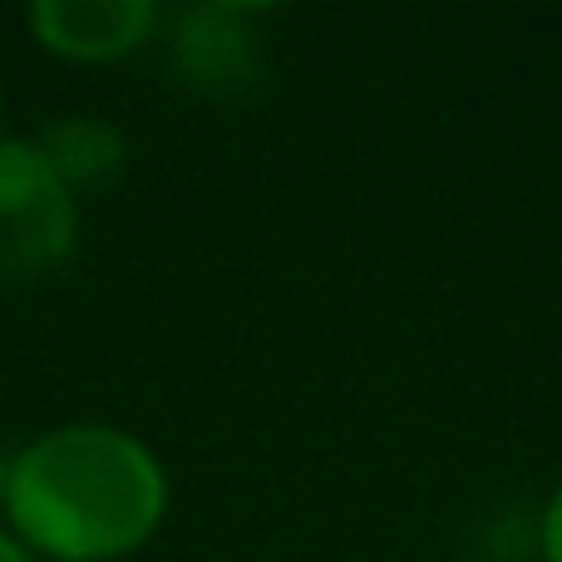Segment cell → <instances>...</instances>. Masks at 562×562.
<instances>
[{"instance_id":"1","label":"cell","mask_w":562,"mask_h":562,"mask_svg":"<svg viewBox=\"0 0 562 562\" xmlns=\"http://www.w3.org/2000/svg\"><path fill=\"white\" fill-rule=\"evenodd\" d=\"M5 514L40 562H119L158 533L168 474L138 435L79 419L10 459Z\"/></svg>"},{"instance_id":"2","label":"cell","mask_w":562,"mask_h":562,"mask_svg":"<svg viewBox=\"0 0 562 562\" xmlns=\"http://www.w3.org/2000/svg\"><path fill=\"white\" fill-rule=\"evenodd\" d=\"M79 243V198L55 178L35 138H0V281L55 272Z\"/></svg>"},{"instance_id":"3","label":"cell","mask_w":562,"mask_h":562,"mask_svg":"<svg viewBox=\"0 0 562 562\" xmlns=\"http://www.w3.org/2000/svg\"><path fill=\"white\" fill-rule=\"evenodd\" d=\"M168 69L203 99H243L262 85V35L243 5H188L168 30Z\"/></svg>"},{"instance_id":"4","label":"cell","mask_w":562,"mask_h":562,"mask_svg":"<svg viewBox=\"0 0 562 562\" xmlns=\"http://www.w3.org/2000/svg\"><path fill=\"white\" fill-rule=\"evenodd\" d=\"M40 49L69 65H114L158 35L154 0H35L25 10Z\"/></svg>"},{"instance_id":"5","label":"cell","mask_w":562,"mask_h":562,"mask_svg":"<svg viewBox=\"0 0 562 562\" xmlns=\"http://www.w3.org/2000/svg\"><path fill=\"white\" fill-rule=\"evenodd\" d=\"M35 148L75 198L104 193L128 168V138L99 114H59L35 134Z\"/></svg>"},{"instance_id":"6","label":"cell","mask_w":562,"mask_h":562,"mask_svg":"<svg viewBox=\"0 0 562 562\" xmlns=\"http://www.w3.org/2000/svg\"><path fill=\"white\" fill-rule=\"evenodd\" d=\"M538 543H543V558L548 562H562V488L548 498L543 508V528H538Z\"/></svg>"},{"instance_id":"7","label":"cell","mask_w":562,"mask_h":562,"mask_svg":"<svg viewBox=\"0 0 562 562\" xmlns=\"http://www.w3.org/2000/svg\"><path fill=\"white\" fill-rule=\"evenodd\" d=\"M0 562H40V558L30 553V548L20 543L15 533H0Z\"/></svg>"},{"instance_id":"8","label":"cell","mask_w":562,"mask_h":562,"mask_svg":"<svg viewBox=\"0 0 562 562\" xmlns=\"http://www.w3.org/2000/svg\"><path fill=\"white\" fill-rule=\"evenodd\" d=\"M5 474H10V459L0 454V508H5Z\"/></svg>"},{"instance_id":"9","label":"cell","mask_w":562,"mask_h":562,"mask_svg":"<svg viewBox=\"0 0 562 562\" xmlns=\"http://www.w3.org/2000/svg\"><path fill=\"white\" fill-rule=\"evenodd\" d=\"M0 138H5V79H0Z\"/></svg>"}]
</instances>
